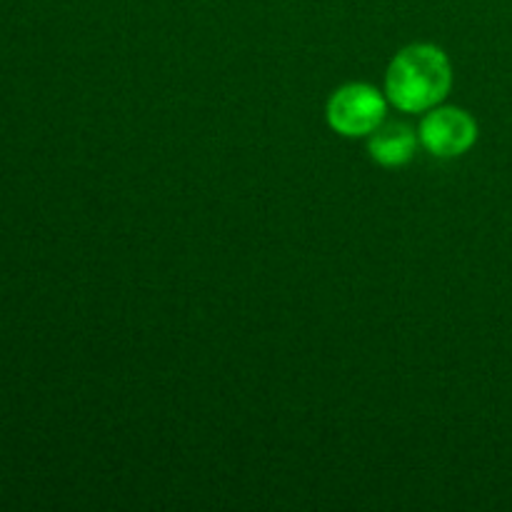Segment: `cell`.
I'll return each instance as SVG.
<instances>
[{"instance_id": "obj_1", "label": "cell", "mask_w": 512, "mask_h": 512, "mask_svg": "<svg viewBox=\"0 0 512 512\" xmlns=\"http://www.w3.org/2000/svg\"><path fill=\"white\" fill-rule=\"evenodd\" d=\"M453 73L448 55L435 45H410L395 55L385 75V93L403 113H425L445 100Z\"/></svg>"}, {"instance_id": "obj_2", "label": "cell", "mask_w": 512, "mask_h": 512, "mask_svg": "<svg viewBox=\"0 0 512 512\" xmlns=\"http://www.w3.org/2000/svg\"><path fill=\"white\" fill-rule=\"evenodd\" d=\"M385 98L365 83H350L335 90L328 100V123L345 138L370 135L385 120Z\"/></svg>"}, {"instance_id": "obj_3", "label": "cell", "mask_w": 512, "mask_h": 512, "mask_svg": "<svg viewBox=\"0 0 512 512\" xmlns=\"http://www.w3.org/2000/svg\"><path fill=\"white\" fill-rule=\"evenodd\" d=\"M420 143L435 158H458L478 140V125L465 110L433 108L420 123Z\"/></svg>"}, {"instance_id": "obj_4", "label": "cell", "mask_w": 512, "mask_h": 512, "mask_svg": "<svg viewBox=\"0 0 512 512\" xmlns=\"http://www.w3.org/2000/svg\"><path fill=\"white\" fill-rule=\"evenodd\" d=\"M420 135L415 133L413 125L398 123V120H390V123H380L378 128L370 133L368 150L370 158L375 163L385 165V168H400V165L410 163L418 150Z\"/></svg>"}]
</instances>
